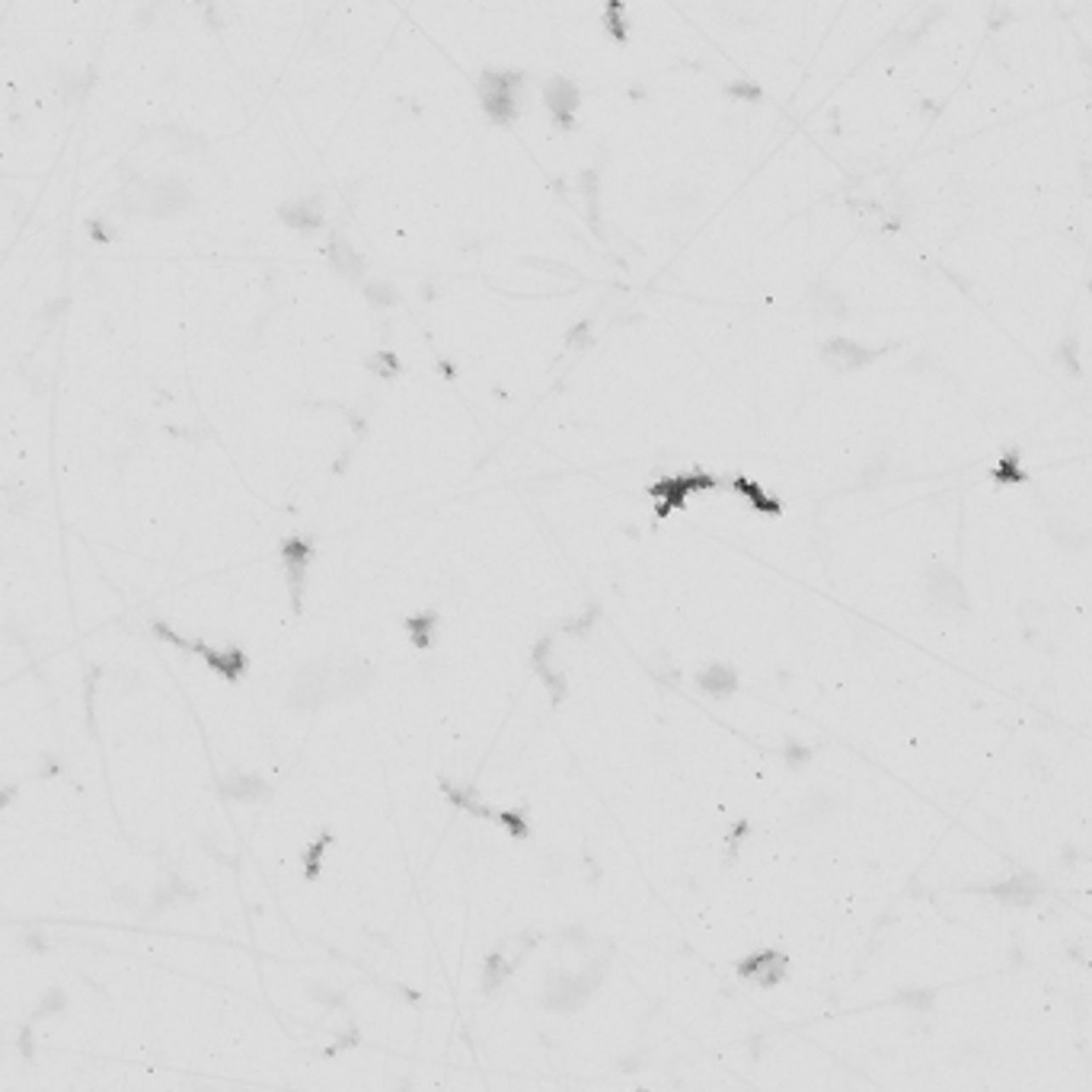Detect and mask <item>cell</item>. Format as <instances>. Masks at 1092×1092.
<instances>
[{
	"label": "cell",
	"mask_w": 1092,
	"mask_h": 1092,
	"mask_svg": "<svg viewBox=\"0 0 1092 1092\" xmlns=\"http://www.w3.org/2000/svg\"><path fill=\"white\" fill-rule=\"evenodd\" d=\"M741 974L754 984H761V987H773L786 974V959L773 948H763V952H754L750 959L741 961Z\"/></svg>",
	"instance_id": "3"
},
{
	"label": "cell",
	"mask_w": 1092,
	"mask_h": 1092,
	"mask_svg": "<svg viewBox=\"0 0 1092 1092\" xmlns=\"http://www.w3.org/2000/svg\"><path fill=\"white\" fill-rule=\"evenodd\" d=\"M285 563H288V581L294 604H301L303 591V575H307V563H310V543L307 540H288L285 543Z\"/></svg>",
	"instance_id": "5"
},
{
	"label": "cell",
	"mask_w": 1092,
	"mask_h": 1092,
	"mask_svg": "<svg viewBox=\"0 0 1092 1092\" xmlns=\"http://www.w3.org/2000/svg\"><path fill=\"white\" fill-rule=\"evenodd\" d=\"M326 671H330V699H355L374 681V668L358 655H330Z\"/></svg>",
	"instance_id": "1"
},
{
	"label": "cell",
	"mask_w": 1092,
	"mask_h": 1092,
	"mask_svg": "<svg viewBox=\"0 0 1092 1092\" xmlns=\"http://www.w3.org/2000/svg\"><path fill=\"white\" fill-rule=\"evenodd\" d=\"M227 795H234V799H259V795H265V783H259L256 777H230Z\"/></svg>",
	"instance_id": "7"
},
{
	"label": "cell",
	"mask_w": 1092,
	"mask_h": 1092,
	"mask_svg": "<svg viewBox=\"0 0 1092 1092\" xmlns=\"http://www.w3.org/2000/svg\"><path fill=\"white\" fill-rule=\"evenodd\" d=\"M697 687L703 693H710V697H725V693H735L738 690V674L735 668H728V665H712V668H706V671L697 677Z\"/></svg>",
	"instance_id": "6"
},
{
	"label": "cell",
	"mask_w": 1092,
	"mask_h": 1092,
	"mask_svg": "<svg viewBox=\"0 0 1092 1092\" xmlns=\"http://www.w3.org/2000/svg\"><path fill=\"white\" fill-rule=\"evenodd\" d=\"M409 630H412V639H416V645H428V636L425 632L428 630H434V617H416V620H409Z\"/></svg>",
	"instance_id": "8"
},
{
	"label": "cell",
	"mask_w": 1092,
	"mask_h": 1092,
	"mask_svg": "<svg viewBox=\"0 0 1092 1092\" xmlns=\"http://www.w3.org/2000/svg\"><path fill=\"white\" fill-rule=\"evenodd\" d=\"M371 368L377 371V374H383V377H390V374H396V358L390 355V352H383V355H374V358H371Z\"/></svg>",
	"instance_id": "9"
},
{
	"label": "cell",
	"mask_w": 1092,
	"mask_h": 1092,
	"mask_svg": "<svg viewBox=\"0 0 1092 1092\" xmlns=\"http://www.w3.org/2000/svg\"><path fill=\"white\" fill-rule=\"evenodd\" d=\"M703 486H716V479H712V476H706V473H690V476H674V479H665V483H659V486L652 489V495H655V499H661L659 514H668L674 505H681V501H684L687 492H693V489H703Z\"/></svg>",
	"instance_id": "4"
},
{
	"label": "cell",
	"mask_w": 1092,
	"mask_h": 1092,
	"mask_svg": "<svg viewBox=\"0 0 1092 1092\" xmlns=\"http://www.w3.org/2000/svg\"><path fill=\"white\" fill-rule=\"evenodd\" d=\"M323 699H330V671H326V659L307 665V668L294 677V684H291V690H288V706H294V710H301V712H310V710H316Z\"/></svg>",
	"instance_id": "2"
}]
</instances>
